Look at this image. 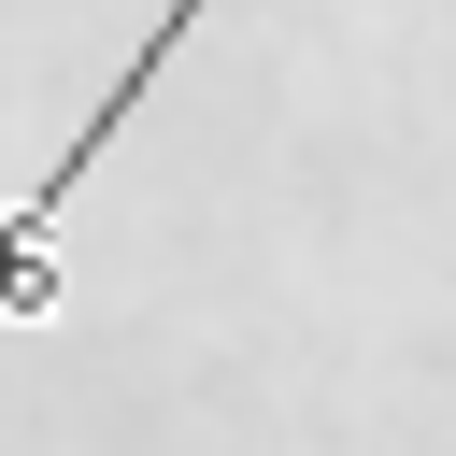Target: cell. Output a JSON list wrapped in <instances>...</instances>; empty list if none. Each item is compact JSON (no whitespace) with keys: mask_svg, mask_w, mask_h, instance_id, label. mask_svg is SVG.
Segmentation results:
<instances>
[{"mask_svg":"<svg viewBox=\"0 0 456 456\" xmlns=\"http://www.w3.org/2000/svg\"><path fill=\"white\" fill-rule=\"evenodd\" d=\"M200 14H214V0H171V14H157V28H142V57H128V71H114V86H100V114H86V128H71V142H57V171H43V185H28V200H14V214H0V328H14V314H43V285H57V214H71V185H86V171H100V157H114V128H128V114H142V86H157V71H171V43H185V28H200Z\"/></svg>","mask_w":456,"mask_h":456,"instance_id":"cell-1","label":"cell"}]
</instances>
